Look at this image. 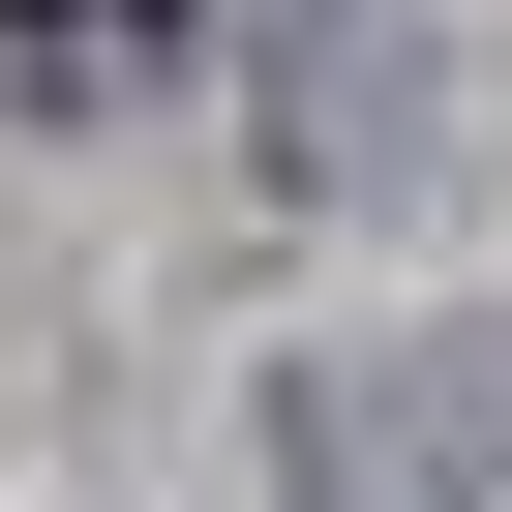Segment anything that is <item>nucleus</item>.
I'll use <instances>...</instances> for the list:
<instances>
[{
    "instance_id": "1",
    "label": "nucleus",
    "mask_w": 512,
    "mask_h": 512,
    "mask_svg": "<svg viewBox=\"0 0 512 512\" xmlns=\"http://www.w3.org/2000/svg\"><path fill=\"white\" fill-rule=\"evenodd\" d=\"M302 512H512V332L332 362V392H302Z\"/></svg>"
},
{
    "instance_id": "2",
    "label": "nucleus",
    "mask_w": 512,
    "mask_h": 512,
    "mask_svg": "<svg viewBox=\"0 0 512 512\" xmlns=\"http://www.w3.org/2000/svg\"><path fill=\"white\" fill-rule=\"evenodd\" d=\"M151 31H181V0H0V91H121Z\"/></svg>"
}]
</instances>
